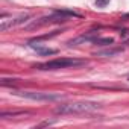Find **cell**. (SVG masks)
<instances>
[{
  "label": "cell",
  "mask_w": 129,
  "mask_h": 129,
  "mask_svg": "<svg viewBox=\"0 0 129 129\" xmlns=\"http://www.w3.org/2000/svg\"><path fill=\"white\" fill-rule=\"evenodd\" d=\"M59 34V30H53L52 34H46V35H41V37H35V38H32L29 43H40V41H43V40H49V38H53V37H56Z\"/></svg>",
  "instance_id": "obj_9"
},
{
  "label": "cell",
  "mask_w": 129,
  "mask_h": 129,
  "mask_svg": "<svg viewBox=\"0 0 129 129\" xmlns=\"http://www.w3.org/2000/svg\"><path fill=\"white\" fill-rule=\"evenodd\" d=\"M29 18H30V15H20V17H17V18H14V20H12V18H11V20H2V23H0V29L5 32V30L11 29V27H14V26H18V24L26 23Z\"/></svg>",
  "instance_id": "obj_5"
},
{
  "label": "cell",
  "mask_w": 129,
  "mask_h": 129,
  "mask_svg": "<svg viewBox=\"0 0 129 129\" xmlns=\"http://www.w3.org/2000/svg\"><path fill=\"white\" fill-rule=\"evenodd\" d=\"M93 44H96V46H111V44H114V38H111V37H105V38H102V37L97 35Z\"/></svg>",
  "instance_id": "obj_7"
},
{
  "label": "cell",
  "mask_w": 129,
  "mask_h": 129,
  "mask_svg": "<svg viewBox=\"0 0 129 129\" xmlns=\"http://www.w3.org/2000/svg\"><path fill=\"white\" fill-rule=\"evenodd\" d=\"M18 94L21 97L26 99H32V100H43V102H53V100H62L64 96L61 94H50V93H30V91H23V93H14Z\"/></svg>",
  "instance_id": "obj_3"
},
{
  "label": "cell",
  "mask_w": 129,
  "mask_h": 129,
  "mask_svg": "<svg viewBox=\"0 0 129 129\" xmlns=\"http://www.w3.org/2000/svg\"><path fill=\"white\" fill-rule=\"evenodd\" d=\"M121 50H123L121 47H117V49H106V50H100V52H97L96 55H97V56H112V55L120 53Z\"/></svg>",
  "instance_id": "obj_8"
},
{
  "label": "cell",
  "mask_w": 129,
  "mask_h": 129,
  "mask_svg": "<svg viewBox=\"0 0 129 129\" xmlns=\"http://www.w3.org/2000/svg\"><path fill=\"white\" fill-rule=\"evenodd\" d=\"M85 59H75V58H58L44 64H37V70H59V69H70V67H82L85 66Z\"/></svg>",
  "instance_id": "obj_2"
},
{
  "label": "cell",
  "mask_w": 129,
  "mask_h": 129,
  "mask_svg": "<svg viewBox=\"0 0 129 129\" xmlns=\"http://www.w3.org/2000/svg\"><path fill=\"white\" fill-rule=\"evenodd\" d=\"M102 105L96 103V102H76V103H64L59 105L55 112L66 115V114H85V112H91L94 109H99Z\"/></svg>",
  "instance_id": "obj_1"
},
{
  "label": "cell",
  "mask_w": 129,
  "mask_h": 129,
  "mask_svg": "<svg viewBox=\"0 0 129 129\" xmlns=\"http://www.w3.org/2000/svg\"><path fill=\"white\" fill-rule=\"evenodd\" d=\"M58 14H61V15H64V17H76V18H81L82 15L81 14H78V12H75V11H69V9H58L56 11Z\"/></svg>",
  "instance_id": "obj_10"
},
{
  "label": "cell",
  "mask_w": 129,
  "mask_h": 129,
  "mask_svg": "<svg viewBox=\"0 0 129 129\" xmlns=\"http://www.w3.org/2000/svg\"><path fill=\"white\" fill-rule=\"evenodd\" d=\"M20 114H27L26 111H14V112H2V117H11V115H20Z\"/></svg>",
  "instance_id": "obj_11"
},
{
  "label": "cell",
  "mask_w": 129,
  "mask_h": 129,
  "mask_svg": "<svg viewBox=\"0 0 129 129\" xmlns=\"http://www.w3.org/2000/svg\"><path fill=\"white\" fill-rule=\"evenodd\" d=\"M64 21H67V17H64L61 14H58L56 11L52 14V15H46V17H41L40 20L34 21L29 29H34V27H40V26H44V24H52V23H64Z\"/></svg>",
  "instance_id": "obj_4"
},
{
  "label": "cell",
  "mask_w": 129,
  "mask_h": 129,
  "mask_svg": "<svg viewBox=\"0 0 129 129\" xmlns=\"http://www.w3.org/2000/svg\"><path fill=\"white\" fill-rule=\"evenodd\" d=\"M124 44H127V46H129V40H126V43H124Z\"/></svg>",
  "instance_id": "obj_13"
},
{
  "label": "cell",
  "mask_w": 129,
  "mask_h": 129,
  "mask_svg": "<svg viewBox=\"0 0 129 129\" xmlns=\"http://www.w3.org/2000/svg\"><path fill=\"white\" fill-rule=\"evenodd\" d=\"M29 46L38 53V55H41V56H46V55H55L58 50H55V49H47V47H41V46H38V43L35 44V43H29Z\"/></svg>",
  "instance_id": "obj_6"
},
{
  "label": "cell",
  "mask_w": 129,
  "mask_h": 129,
  "mask_svg": "<svg viewBox=\"0 0 129 129\" xmlns=\"http://www.w3.org/2000/svg\"><path fill=\"white\" fill-rule=\"evenodd\" d=\"M108 3H109V0H96V5H97V8H105Z\"/></svg>",
  "instance_id": "obj_12"
}]
</instances>
